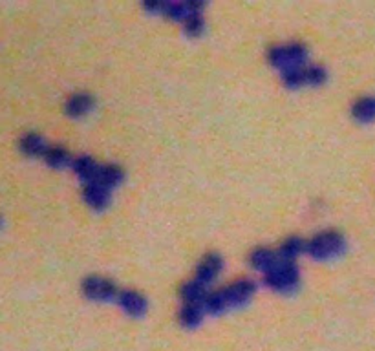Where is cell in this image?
Segmentation results:
<instances>
[{
    "label": "cell",
    "instance_id": "cell-4",
    "mask_svg": "<svg viewBox=\"0 0 375 351\" xmlns=\"http://www.w3.org/2000/svg\"><path fill=\"white\" fill-rule=\"evenodd\" d=\"M268 59L275 68L282 70V72L300 68L307 60V48L299 43L273 46L271 48V52H269Z\"/></svg>",
    "mask_w": 375,
    "mask_h": 351
},
{
    "label": "cell",
    "instance_id": "cell-19",
    "mask_svg": "<svg viewBox=\"0 0 375 351\" xmlns=\"http://www.w3.org/2000/svg\"><path fill=\"white\" fill-rule=\"evenodd\" d=\"M352 114H354L355 119L361 121V123L374 121L375 119V99H371V97L359 99L357 103L354 104V108H352Z\"/></svg>",
    "mask_w": 375,
    "mask_h": 351
},
{
    "label": "cell",
    "instance_id": "cell-3",
    "mask_svg": "<svg viewBox=\"0 0 375 351\" xmlns=\"http://www.w3.org/2000/svg\"><path fill=\"white\" fill-rule=\"evenodd\" d=\"M265 286L271 287L273 291L290 295L300 284V271L293 260H284L280 258L277 266L265 273Z\"/></svg>",
    "mask_w": 375,
    "mask_h": 351
},
{
    "label": "cell",
    "instance_id": "cell-20",
    "mask_svg": "<svg viewBox=\"0 0 375 351\" xmlns=\"http://www.w3.org/2000/svg\"><path fill=\"white\" fill-rule=\"evenodd\" d=\"M302 253H306V242L299 238V236H290L280 245V258H284V260H295Z\"/></svg>",
    "mask_w": 375,
    "mask_h": 351
},
{
    "label": "cell",
    "instance_id": "cell-17",
    "mask_svg": "<svg viewBox=\"0 0 375 351\" xmlns=\"http://www.w3.org/2000/svg\"><path fill=\"white\" fill-rule=\"evenodd\" d=\"M125 172L121 171L117 165H101V171H99L97 181L95 183H101L102 187H107V189H114L117 185L123 181Z\"/></svg>",
    "mask_w": 375,
    "mask_h": 351
},
{
    "label": "cell",
    "instance_id": "cell-14",
    "mask_svg": "<svg viewBox=\"0 0 375 351\" xmlns=\"http://www.w3.org/2000/svg\"><path fill=\"white\" fill-rule=\"evenodd\" d=\"M48 143L38 134H26L21 139V150L31 158H44L48 152Z\"/></svg>",
    "mask_w": 375,
    "mask_h": 351
},
{
    "label": "cell",
    "instance_id": "cell-1",
    "mask_svg": "<svg viewBox=\"0 0 375 351\" xmlns=\"http://www.w3.org/2000/svg\"><path fill=\"white\" fill-rule=\"evenodd\" d=\"M256 293V284L249 279L236 280V282L229 284V286L218 289L207 295V298L204 300L201 308L205 309V313L211 315H218V313L229 311V309L242 308L255 296Z\"/></svg>",
    "mask_w": 375,
    "mask_h": 351
},
{
    "label": "cell",
    "instance_id": "cell-7",
    "mask_svg": "<svg viewBox=\"0 0 375 351\" xmlns=\"http://www.w3.org/2000/svg\"><path fill=\"white\" fill-rule=\"evenodd\" d=\"M83 293L86 298L95 300V302H110V300H117L121 291L112 280L105 276H88L83 282Z\"/></svg>",
    "mask_w": 375,
    "mask_h": 351
},
{
    "label": "cell",
    "instance_id": "cell-13",
    "mask_svg": "<svg viewBox=\"0 0 375 351\" xmlns=\"http://www.w3.org/2000/svg\"><path fill=\"white\" fill-rule=\"evenodd\" d=\"M95 101L92 95L88 94H75L68 99V103H66V114L70 117H83L86 114L94 110Z\"/></svg>",
    "mask_w": 375,
    "mask_h": 351
},
{
    "label": "cell",
    "instance_id": "cell-15",
    "mask_svg": "<svg viewBox=\"0 0 375 351\" xmlns=\"http://www.w3.org/2000/svg\"><path fill=\"white\" fill-rule=\"evenodd\" d=\"M181 293V298L185 300V304H204V300L207 298V287L201 286L196 280H191V282H185L179 289Z\"/></svg>",
    "mask_w": 375,
    "mask_h": 351
},
{
    "label": "cell",
    "instance_id": "cell-8",
    "mask_svg": "<svg viewBox=\"0 0 375 351\" xmlns=\"http://www.w3.org/2000/svg\"><path fill=\"white\" fill-rule=\"evenodd\" d=\"M222 269H223L222 256L216 253H211L200 261V266H198V269H196V279L194 280L200 282L201 286L207 287L218 279V274L222 273Z\"/></svg>",
    "mask_w": 375,
    "mask_h": 351
},
{
    "label": "cell",
    "instance_id": "cell-6",
    "mask_svg": "<svg viewBox=\"0 0 375 351\" xmlns=\"http://www.w3.org/2000/svg\"><path fill=\"white\" fill-rule=\"evenodd\" d=\"M328 79L326 68L319 65H304L300 68L282 72V82L287 88H300V86H320Z\"/></svg>",
    "mask_w": 375,
    "mask_h": 351
},
{
    "label": "cell",
    "instance_id": "cell-16",
    "mask_svg": "<svg viewBox=\"0 0 375 351\" xmlns=\"http://www.w3.org/2000/svg\"><path fill=\"white\" fill-rule=\"evenodd\" d=\"M205 315L207 313L200 304H185L181 311H179V324L191 330V328H196V325L204 322Z\"/></svg>",
    "mask_w": 375,
    "mask_h": 351
},
{
    "label": "cell",
    "instance_id": "cell-9",
    "mask_svg": "<svg viewBox=\"0 0 375 351\" xmlns=\"http://www.w3.org/2000/svg\"><path fill=\"white\" fill-rule=\"evenodd\" d=\"M83 198H85L86 205L90 209L102 210L107 209L112 202V190L102 187L101 183H88L83 190Z\"/></svg>",
    "mask_w": 375,
    "mask_h": 351
},
{
    "label": "cell",
    "instance_id": "cell-2",
    "mask_svg": "<svg viewBox=\"0 0 375 351\" xmlns=\"http://www.w3.org/2000/svg\"><path fill=\"white\" fill-rule=\"evenodd\" d=\"M346 251L344 236L337 231L319 232L306 242V253L320 261L339 258Z\"/></svg>",
    "mask_w": 375,
    "mask_h": 351
},
{
    "label": "cell",
    "instance_id": "cell-12",
    "mask_svg": "<svg viewBox=\"0 0 375 351\" xmlns=\"http://www.w3.org/2000/svg\"><path fill=\"white\" fill-rule=\"evenodd\" d=\"M278 261H280V256L268 247H258L251 253V266L256 271H262L264 274L273 269Z\"/></svg>",
    "mask_w": 375,
    "mask_h": 351
},
{
    "label": "cell",
    "instance_id": "cell-5",
    "mask_svg": "<svg viewBox=\"0 0 375 351\" xmlns=\"http://www.w3.org/2000/svg\"><path fill=\"white\" fill-rule=\"evenodd\" d=\"M143 8L152 15H163V17L179 22H187L191 17L204 11L201 2H150Z\"/></svg>",
    "mask_w": 375,
    "mask_h": 351
},
{
    "label": "cell",
    "instance_id": "cell-11",
    "mask_svg": "<svg viewBox=\"0 0 375 351\" xmlns=\"http://www.w3.org/2000/svg\"><path fill=\"white\" fill-rule=\"evenodd\" d=\"M72 167L73 171H75V174L79 176L83 181H86V185L95 183V181H97L99 171H101V165H99L97 161H94L92 158H88V156H81V158L73 159Z\"/></svg>",
    "mask_w": 375,
    "mask_h": 351
},
{
    "label": "cell",
    "instance_id": "cell-18",
    "mask_svg": "<svg viewBox=\"0 0 375 351\" xmlns=\"http://www.w3.org/2000/svg\"><path fill=\"white\" fill-rule=\"evenodd\" d=\"M44 159H46L48 165L53 168H64L73 165L72 156H70L68 150L63 148V146H50L46 156H44Z\"/></svg>",
    "mask_w": 375,
    "mask_h": 351
},
{
    "label": "cell",
    "instance_id": "cell-21",
    "mask_svg": "<svg viewBox=\"0 0 375 351\" xmlns=\"http://www.w3.org/2000/svg\"><path fill=\"white\" fill-rule=\"evenodd\" d=\"M204 28H205V21L204 17H201V14L194 15V17L189 18L187 22H184V30L189 37H198V35H201L204 33Z\"/></svg>",
    "mask_w": 375,
    "mask_h": 351
},
{
    "label": "cell",
    "instance_id": "cell-10",
    "mask_svg": "<svg viewBox=\"0 0 375 351\" xmlns=\"http://www.w3.org/2000/svg\"><path fill=\"white\" fill-rule=\"evenodd\" d=\"M117 304L128 317L139 318L147 313L145 296L137 291H121L120 296H117Z\"/></svg>",
    "mask_w": 375,
    "mask_h": 351
}]
</instances>
